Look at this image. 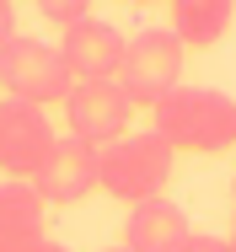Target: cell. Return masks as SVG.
I'll return each instance as SVG.
<instances>
[{"instance_id": "18", "label": "cell", "mask_w": 236, "mask_h": 252, "mask_svg": "<svg viewBox=\"0 0 236 252\" xmlns=\"http://www.w3.org/2000/svg\"><path fill=\"white\" fill-rule=\"evenodd\" d=\"M102 252H129V247H102Z\"/></svg>"}, {"instance_id": "17", "label": "cell", "mask_w": 236, "mask_h": 252, "mask_svg": "<svg viewBox=\"0 0 236 252\" xmlns=\"http://www.w3.org/2000/svg\"><path fill=\"white\" fill-rule=\"evenodd\" d=\"M129 5H156V0H129Z\"/></svg>"}, {"instance_id": "15", "label": "cell", "mask_w": 236, "mask_h": 252, "mask_svg": "<svg viewBox=\"0 0 236 252\" xmlns=\"http://www.w3.org/2000/svg\"><path fill=\"white\" fill-rule=\"evenodd\" d=\"M33 252H70L65 242H43V247H33Z\"/></svg>"}, {"instance_id": "13", "label": "cell", "mask_w": 236, "mask_h": 252, "mask_svg": "<svg viewBox=\"0 0 236 252\" xmlns=\"http://www.w3.org/2000/svg\"><path fill=\"white\" fill-rule=\"evenodd\" d=\"M11 38H22V32H16V5H11V0H0V49H5Z\"/></svg>"}, {"instance_id": "3", "label": "cell", "mask_w": 236, "mask_h": 252, "mask_svg": "<svg viewBox=\"0 0 236 252\" xmlns=\"http://www.w3.org/2000/svg\"><path fill=\"white\" fill-rule=\"evenodd\" d=\"M75 92V75L65 54L48 49L43 38H11L0 49V97L5 102H33V107H65Z\"/></svg>"}, {"instance_id": "19", "label": "cell", "mask_w": 236, "mask_h": 252, "mask_svg": "<svg viewBox=\"0 0 236 252\" xmlns=\"http://www.w3.org/2000/svg\"><path fill=\"white\" fill-rule=\"evenodd\" d=\"M231 252H236V236H231Z\"/></svg>"}, {"instance_id": "11", "label": "cell", "mask_w": 236, "mask_h": 252, "mask_svg": "<svg viewBox=\"0 0 236 252\" xmlns=\"http://www.w3.org/2000/svg\"><path fill=\"white\" fill-rule=\"evenodd\" d=\"M183 49H215L236 22V0H167Z\"/></svg>"}, {"instance_id": "14", "label": "cell", "mask_w": 236, "mask_h": 252, "mask_svg": "<svg viewBox=\"0 0 236 252\" xmlns=\"http://www.w3.org/2000/svg\"><path fill=\"white\" fill-rule=\"evenodd\" d=\"M183 252H231V242H220V236H199V231H193Z\"/></svg>"}, {"instance_id": "5", "label": "cell", "mask_w": 236, "mask_h": 252, "mask_svg": "<svg viewBox=\"0 0 236 252\" xmlns=\"http://www.w3.org/2000/svg\"><path fill=\"white\" fill-rule=\"evenodd\" d=\"M54 140H59V134L48 129L43 107L0 97V172H5V183H33V177L43 172Z\"/></svg>"}, {"instance_id": "8", "label": "cell", "mask_w": 236, "mask_h": 252, "mask_svg": "<svg viewBox=\"0 0 236 252\" xmlns=\"http://www.w3.org/2000/svg\"><path fill=\"white\" fill-rule=\"evenodd\" d=\"M124 49H129V38L102 16H86V22L65 27V38H59V54H65L75 81H118Z\"/></svg>"}, {"instance_id": "1", "label": "cell", "mask_w": 236, "mask_h": 252, "mask_svg": "<svg viewBox=\"0 0 236 252\" xmlns=\"http://www.w3.org/2000/svg\"><path fill=\"white\" fill-rule=\"evenodd\" d=\"M150 118L172 151L220 156L236 145V102L215 86H177L172 97H161L150 107Z\"/></svg>"}, {"instance_id": "12", "label": "cell", "mask_w": 236, "mask_h": 252, "mask_svg": "<svg viewBox=\"0 0 236 252\" xmlns=\"http://www.w3.org/2000/svg\"><path fill=\"white\" fill-rule=\"evenodd\" d=\"M38 11H43L54 27H75V22L92 16V0H38Z\"/></svg>"}, {"instance_id": "9", "label": "cell", "mask_w": 236, "mask_h": 252, "mask_svg": "<svg viewBox=\"0 0 236 252\" xmlns=\"http://www.w3.org/2000/svg\"><path fill=\"white\" fill-rule=\"evenodd\" d=\"M193 236L183 204L172 199H150V204H135L129 220H124V247L129 252H183Z\"/></svg>"}, {"instance_id": "16", "label": "cell", "mask_w": 236, "mask_h": 252, "mask_svg": "<svg viewBox=\"0 0 236 252\" xmlns=\"http://www.w3.org/2000/svg\"><path fill=\"white\" fill-rule=\"evenodd\" d=\"M231 236H236V183H231Z\"/></svg>"}, {"instance_id": "7", "label": "cell", "mask_w": 236, "mask_h": 252, "mask_svg": "<svg viewBox=\"0 0 236 252\" xmlns=\"http://www.w3.org/2000/svg\"><path fill=\"white\" fill-rule=\"evenodd\" d=\"M33 188H38L43 204H81V199H92V188H102V151L86 145V140H75V134L54 140V151H48L43 172L33 177Z\"/></svg>"}, {"instance_id": "6", "label": "cell", "mask_w": 236, "mask_h": 252, "mask_svg": "<svg viewBox=\"0 0 236 252\" xmlns=\"http://www.w3.org/2000/svg\"><path fill=\"white\" fill-rule=\"evenodd\" d=\"M65 118H70V134L86 140V145H113L129 134V118H135V97L118 86V81H75V92L65 102Z\"/></svg>"}, {"instance_id": "4", "label": "cell", "mask_w": 236, "mask_h": 252, "mask_svg": "<svg viewBox=\"0 0 236 252\" xmlns=\"http://www.w3.org/2000/svg\"><path fill=\"white\" fill-rule=\"evenodd\" d=\"M183 43L172 27H140L124 49V70H118V86L135 97V107H156L161 97H172L183 86Z\"/></svg>"}, {"instance_id": "10", "label": "cell", "mask_w": 236, "mask_h": 252, "mask_svg": "<svg viewBox=\"0 0 236 252\" xmlns=\"http://www.w3.org/2000/svg\"><path fill=\"white\" fill-rule=\"evenodd\" d=\"M43 199L33 183H0V252L43 247Z\"/></svg>"}, {"instance_id": "2", "label": "cell", "mask_w": 236, "mask_h": 252, "mask_svg": "<svg viewBox=\"0 0 236 252\" xmlns=\"http://www.w3.org/2000/svg\"><path fill=\"white\" fill-rule=\"evenodd\" d=\"M172 161H177V151L156 129L150 134H124V140L102 145V193L124 199L129 209L161 199L167 183H172Z\"/></svg>"}]
</instances>
